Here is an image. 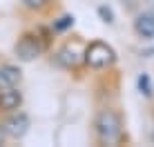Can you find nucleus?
I'll use <instances>...</instances> for the list:
<instances>
[{"label": "nucleus", "mask_w": 154, "mask_h": 147, "mask_svg": "<svg viewBox=\"0 0 154 147\" xmlns=\"http://www.w3.org/2000/svg\"><path fill=\"white\" fill-rule=\"evenodd\" d=\"M20 80H23V71L20 67L16 65H0V89H7V87H18Z\"/></svg>", "instance_id": "7"}, {"label": "nucleus", "mask_w": 154, "mask_h": 147, "mask_svg": "<svg viewBox=\"0 0 154 147\" xmlns=\"http://www.w3.org/2000/svg\"><path fill=\"white\" fill-rule=\"evenodd\" d=\"M49 2L51 0H20V4L29 11H42V9L49 7Z\"/></svg>", "instance_id": "11"}, {"label": "nucleus", "mask_w": 154, "mask_h": 147, "mask_svg": "<svg viewBox=\"0 0 154 147\" xmlns=\"http://www.w3.org/2000/svg\"><path fill=\"white\" fill-rule=\"evenodd\" d=\"M136 85H139V92L143 94V96H147V98H150L152 94H154L152 80H150V76H147V74H141V76H139V80H136Z\"/></svg>", "instance_id": "10"}, {"label": "nucleus", "mask_w": 154, "mask_h": 147, "mask_svg": "<svg viewBox=\"0 0 154 147\" xmlns=\"http://www.w3.org/2000/svg\"><path fill=\"white\" fill-rule=\"evenodd\" d=\"M56 62L63 69H76L81 62H85V49L81 47L78 40H74V43L69 40L56 51Z\"/></svg>", "instance_id": "4"}, {"label": "nucleus", "mask_w": 154, "mask_h": 147, "mask_svg": "<svg viewBox=\"0 0 154 147\" xmlns=\"http://www.w3.org/2000/svg\"><path fill=\"white\" fill-rule=\"evenodd\" d=\"M2 127L5 132H7V138H14V140H20L25 134L29 132L31 127V120L25 112H20V109H16V112L7 114V118L2 120Z\"/></svg>", "instance_id": "5"}, {"label": "nucleus", "mask_w": 154, "mask_h": 147, "mask_svg": "<svg viewBox=\"0 0 154 147\" xmlns=\"http://www.w3.org/2000/svg\"><path fill=\"white\" fill-rule=\"evenodd\" d=\"M45 51H47V45H45V40L40 38V34L36 29L20 34V38L16 40V45H14V54L20 62H31V60L40 58Z\"/></svg>", "instance_id": "2"}, {"label": "nucleus", "mask_w": 154, "mask_h": 147, "mask_svg": "<svg viewBox=\"0 0 154 147\" xmlns=\"http://www.w3.org/2000/svg\"><path fill=\"white\" fill-rule=\"evenodd\" d=\"M94 132H96L100 143H116L121 138V134H123L121 116L109 107L100 109L96 114V118H94Z\"/></svg>", "instance_id": "1"}, {"label": "nucleus", "mask_w": 154, "mask_h": 147, "mask_svg": "<svg viewBox=\"0 0 154 147\" xmlns=\"http://www.w3.org/2000/svg\"><path fill=\"white\" fill-rule=\"evenodd\" d=\"M69 27H74V16H69V14L60 16V18H56L54 22H51V29H54V34H63V31H67Z\"/></svg>", "instance_id": "9"}, {"label": "nucleus", "mask_w": 154, "mask_h": 147, "mask_svg": "<svg viewBox=\"0 0 154 147\" xmlns=\"http://www.w3.org/2000/svg\"><path fill=\"white\" fill-rule=\"evenodd\" d=\"M5 140H7V132H5L2 123H0V145H5Z\"/></svg>", "instance_id": "13"}, {"label": "nucleus", "mask_w": 154, "mask_h": 147, "mask_svg": "<svg viewBox=\"0 0 154 147\" xmlns=\"http://www.w3.org/2000/svg\"><path fill=\"white\" fill-rule=\"evenodd\" d=\"M23 107V92L18 87L0 89V114H11Z\"/></svg>", "instance_id": "6"}, {"label": "nucleus", "mask_w": 154, "mask_h": 147, "mask_svg": "<svg viewBox=\"0 0 154 147\" xmlns=\"http://www.w3.org/2000/svg\"><path fill=\"white\" fill-rule=\"evenodd\" d=\"M116 62V51L103 40H92L85 47V65L92 69H105Z\"/></svg>", "instance_id": "3"}, {"label": "nucleus", "mask_w": 154, "mask_h": 147, "mask_svg": "<svg viewBox=\"0 0 154 147\" xmlns=\"http://www.w3.org/2000/svg\"><path fill=\"white\" fill-rule=\"evenodd\" d=\"M98 16L103 18V22H107V25H112V22H114L112 9H109V7H105V4H103V7H98Z\"/></svg>", "instance_id": "12"}, {"label": "nucleus", "mask_w": 154, "mask_h": 147, "mask_svg": "<svg viewBox=\"0 0 154 147\" xmlns=\"http://www.w3.org/2000/svg\"><path fill=\"white\" fill-rule=\"evenodd\" d=\"M134 31L141 36V38H147L152 40L154 38V14L145 11V14H139L134 20Z\"/></svg>", "instance_id": "8"}]
</instances>
